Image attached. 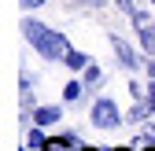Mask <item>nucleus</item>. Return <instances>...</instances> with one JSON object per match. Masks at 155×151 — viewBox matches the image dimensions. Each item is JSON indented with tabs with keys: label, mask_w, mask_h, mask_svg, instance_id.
<instances>
[{
	"label": "nucleus",
	"mask_w": 155,
	"mask_h": 151,
	"mask_svg": "<svg viewBox=\"0 0 155 151\" xmlns=\"http://www.w3.org/2000/svg\"><path fill=\"white\" fill-rule=\"evenodd\" d=\"M22 8H37V4H45V0H18Z\"/></svg>",
	"instance_id": "nucleus-11"
},
{
	"label": "nucleus",
	"mask_w": 155,
	"mask_h": 151,
	"mask_svg": "<svg viewBox=\"0 0 155 151\" xmlns=\"http://www.w3.org/2000/svg\"><path fill=\"white\" fill-rule=\"evenodd\" d=\"M111 44H114V52H118L122 66H137V55H133V48H129L126 41H118V37H111Z\"/></svg>",
	"instance_id": "nucleus-3"
},
{
	"label": "nucleus",
	"mask_w": 155,
	"mask_h": 151,
	"mask_svg": "<svg viewBox=\"0 0 155 151\" xmlns=\"http://www.w3.org/2000/svg\"><path fill=\"white\" fill-rule=\"evenodd\" d=\"M148 107L155 111V78H151V88H148Z\"/></svg>",
	"instance_id": "nucleus-10"
},
{
	"label": "nucleus",
	"mask_w": 155,
	"mask_h": 151,
	"mask_svg": "<svg viewBox=\"0 0 155 151\" xmlns=\"http://www.w3.org/2000/svg\"><path fill=\"white\" fill-rule=\"evenodd\" d=\"M45 144H48V140H45L41 133H30V147H41V151H45Z\"/></svg>",
	"instance_id": "nucleus-9"
},
{
	"label": "nucleus",
	"mask_w": 155,
	"mask_h": 151,
	"mask_svg": "<svg viewBox=\"0 0 155 151\" xmlns=\"http://www.w3.org/2000/svg\"><path fill=\"white\" fill-rule=\"evenodd\" d=\"M63 63H67V66H74V70H81V66L89 63V55H81V52H74V48H67V55H63Z\"/></svg>",
	"instance_id": "nucleus-5"
},
{
	"label": "nucleus",
	"mask_w": 155,
	"mask_h": 151,
	"mask_svg": "<svg viewBox=\"0 0 155 151\" xmlns=\"http://www.w3.org/2000/svg\"><path fill=\"white\" fill-rule=\"evenodd\" d=\"M118 4H122V8H126L129 15H137V11H133V0H118Z\"/></svg>",
	"instance_id": "nucleus-12"
},
{
	"label": "nucleus",
	"mask_w": 155,
	"mask_h": 151,
	"mask_svg": "<svg viewBox=\"0 0 155 151\" xmlns=\"http://www.w3.org/2000/svg\"><path fill=\"white\" fill-rule=\"evenodd\" d=\"M114 151H137V147H114Z\"/></svg>",
	"instance_id": "nucleus-14"
},
{
	"label": "nucleus",
	"mask_w": 155,
	"mask_h": 151,
	"mask_svg": "<svg viewBox=\"0 0 155 151\" xmlns=\"http://www.w3.org/2000/svg\"><path fill=\"white\" fill-rule=\"evenodd\" d=\"M63 96H67V100H78V96H81V81H70V85L63 88Z\"/></svg>",
	"instance_id": "nucleus-6"
},
{
	"label": "nucleus",
	"mask_w": 155,
	"mask_h": 151,
	"mask_svg": "<svg viewBox=\"0 0 155 151\" xmlns=\"http://www.w3.org/2000/svg\"><path fill=\"white\" fill-rule=\"evenodd\" d=\"M151 4H155V0H151Z\"/></svg>",
	"instance_id": "nucleus-17"
},
{
	"label": "nucleus",
	"mask_w": 155,
	"mask_h": 151,
	"mask_svg": "<svg viewBox=\"0 0 155 151\" xmlns=\"http://www.w3.org/2000/svg\"><path fill=\"white\" fill-rule=\"evenodd\" d=\"M33 122H37V125H52V122H59V107H37V111H33Z\"/></svg>",
	"instance_id": "nucleus-4"
},
{
	"label": "nucleus",
	"mask_w": 155,
	"mask_h": 151,
	"mask_svg": "<svg viewBox=\"0 0 155 151\" xmlns=\"http://www.w3.org/2000/svg\"><path fill=\"white\" fill-rule=\"evenodd\" d=\"M148 74H151V78H155V63H148Z\"/></svg>",
	"instance_id": "nucleus-13"
},
{
	"label": "nucleus",
	"mask_w": 155,
	"mask_h": 151,
	"mask_svg": "<svg viewBox=\"0 0 155 151\" xmlns=\"http://www.w3.org/2000/svg\"><path fill=\"white\" fill-rule=\"evenodd\" d=\"M144 151H155V147H144Z\"/></svg>",
	"instance_id": "nucleus-16"
},
{
	"label": "nucleus",
	"mask_w": 155,
	"mask_h": 151,
	"mask_svg": "<svg viewBox=\"0 0 155 151\" xmlns=\"http://www.w3.org/2000/svg\"><path fill=\"white\" fill-rule=\"evenodd\" d=\"M81 151H100V147H81Z\"/></svg>",
	"instance_id": "nucleus-15"
},
{
	"label": "nucleus",
	"mask_w": 155,
	"mask_h": 151,
	"mask_svg": "<svg viewBox=\"0 0 155 151\" xmlns=\"http://www.w3.org/2000/svg\"><path fill=\"white\" fill-rule=\"evenodd\" d=\"M140 41H144V48L155 55V37H151V30H144V26H140Z\"/></svg>",
	"instance_id": "nucleus-7"
},
{
	"label": "nucleus",
	"mask_w": 155,
	"mask_h": 151,
	"mask_svg": "<svg viewBox=\"0 0 155 151\" xmlns=\"http://www.w3.org/2000/svg\"><path fill=\"white\" fill-rule=\"evenodd\" d=\"M118 122H122V114H118V107H114V100H96V103H92V125L114 129Z\"/></svg>",
	"instance_id": "nucleus-2"
},
{
	"label": "nucleus",
	"mask_w": 155,
	"mask_h": 151,
	"mask_svg": "<svg viewBox=\"0 0 155 151\" xmlns=\"http://www.w3.org/2000/svg\"><path fill=\"white\" fill-rule=\"evenodd\" d=\"M22 33H26V41L45 55V59H63L67 55V37L63 33H55V30H48V26H41V22H33V18H26L22 22Z\"/></svg>",
	"instance_id": "nucleus-1"
},
{
	"label": "nucleus",
	"mask_w": 155,
	"mask_h": 151,
	"mask_svg": "<svg viewBox=\"0 0 155 151\" xmlns=\"http://www.w3.org/2000/svg\"><path fill=\"white\" fill-rule=\"evenodd\" d=\"M100 78H104V74H100V66H85V81H89V85H96Z\"/></svg>",
	"instance_id": "nucleus-8"
}]
</instances>
